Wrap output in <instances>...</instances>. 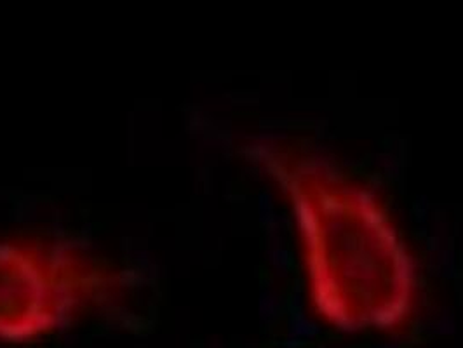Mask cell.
I'll list each match as a JSON object with an SVG mask.
<instances>
[{
	"label": "cell",
	"mask_w": 463,
	"mask_h": 348,
	"mask_svg": "<svg viewBox=\"0 0 463 348\" xmlns=\"http://www.w3.org/2000/svg\"><path fill=\"white\" fill-rule=\"evenodd\" d=\"M141 277L124 259L58 232H0V348L52 342L138 300Z\"/></svg>",
	"instance_id": "obj_2"
},
{
	"label": "cell",
	"mask_w": 463,
	"mask_h": 348,
	"mask_svg": "<svg viewBox=\"0 0 463 348\" xmlns=\"http://www.w3.org/2000/svg\"><path fill=\"white\" fill-rule=\"evenodd\" d=\"M241 154L289 218L305 302L319 324L348 336H392L417 321V251L370 182L300 139L251 135Z\"/></svg>",
	"instance_id": "obj_1"
}]
</instances>
